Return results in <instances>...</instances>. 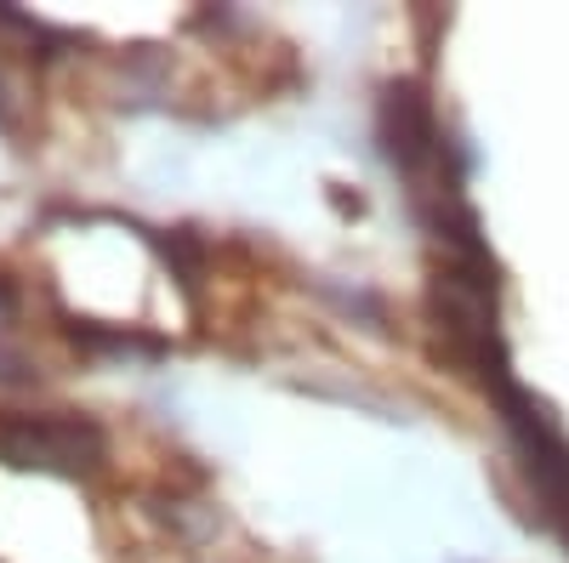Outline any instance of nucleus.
Listing matches in <instances>:
<instances>
[{"mask_svg":"<svg viewBox=\"0 0 569 563\" xmlns=\"http://www.w3.org/2000/svg\"><path fill=\"white\" fill-rule=\"evenodd\" d=\"M0 461L40 466V473H98L103 466V428L69 410H0Z\"/></svg>","mask_w":569,"mask_h":563,"instance_id":"nucleus-1","label":"nucleus"},{"mask_svg":"<svg viewBox=\"0 0 569 563\" xmlns=\"http://www.w3.org/2000/svg\"><path fill=\"white\" fill-rule=\"evenodd\" d=\"M490 399H496L507 433H512V450H518V461H525V473H530V484H536V495H541L547 524L569 541V444L558 439V428L547 421V410H541L525 388H518V382L496 388Z\"/></svg>","mask_w":569,"mask_h":563,"instance_id":"nucleus-2","label":"nucleus"}]
</instances>
